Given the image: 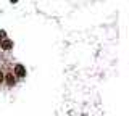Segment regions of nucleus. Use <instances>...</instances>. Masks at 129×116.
Segmentation results:
<instances>
[{
  "label": "nucleus",
  "mask_w": 129,
  "mask_h": 116,
  "mask_svg": "<svg viewBox=\"0 0 129 116\" xmlns=\"http://www.w3.org/2000/svg\"><path fill=\"white\" fill-rule=\"evenodd\" d=\"M15 76L16 78H24L26 76V68L23 65H16L15 66Z\"/></svg>",
  "instance_id": "obj_1"
},
{
  "label": "nucleus",
  "mask_w": 129,
  "mask_h": 116,
  "mask_svg": "<svg viewBox=\"0 0 129 116\" xmlns=\"http://www.w3.org/2000/svg\"><path fill=\"white\" fill-rule=\"evenodd\" d=\"M0 47H2L3 50H10L11 47H13V42H11L10 39H3V41H2V44H0Z\"/></svg>",
  "instance_id": "obj_2"
},
{
  "label": "nucleus",
  "mask_w": 129,
  "mask_h": 116,
  "mask_svg": "<svg viewBox=\"0 0 129 116\" xmlns=\"http://www.w3.org/2000/svg\"><path fill=\"white\" fill-rule=\"evenodd\" d=\"M5 79H7V84H8V86H13V84H15V76L13 74H7Z\"/></svg>",
  "instance_id": "obj_3"
},
{
  "label": "nucleus",
  "mask_w": 129,
  "mask_h": 116,
  "mask_svg": "<svg viewBox=\"0 0 129 116\" xmlns=\"http://www.w3.org/2000/svg\"><path fill=\"white\" fill-rule=\"evenodd\" d=\"M3 81H5V74L0 71V82H3Z\"/></svg>",
  "instance_id": "obj_4"
}]
</instances>
